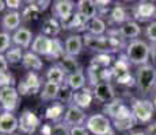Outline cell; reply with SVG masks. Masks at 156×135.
I'll list each match as a JSON object with an SVG mask.
<instances>
[{
    "mask_svg": "<svg viewBox=\"0 0 156 135\" xmlns=\"http://www.w3.org/2000/svg\"><path fill=\"white\" fill-rule=\"evenodd\" d=\"M107 25L102 16H97L94 19H90L86 26V32L91 35H106Z\"/></svg>",
    "mask_w": 156,
    "mask_h": 135,
    "instance_id": "31",
    "label": "cell"
},
{
    "mask_svg": "<svg viewBox=\"0 0 156 135\" xmlns=\"http://www.w3.org/2000/svg\"><path fill=\"white\" fill-rule=\"evenodd\" d=\"M62 30L61 27V22L57 20L53 16H46L42 20V26H41V34L46 35V37L55 39L57 35L60 34V31Z\"/></svg>",
    "mask_w": 156,
    "mask_h": 135,
    "instance_id": "23",
    "label": "cell"
},
{
    "mask_svg": "<svg viewBox=\"0 0 156 135\" xmlns=\"http://www.w3.org/2000/svg\"><path fill=\"white\" fill-rule=\"evenodd\" d=\"M86 76H87V81L90 83V85H92V88L101 83H106V81L107 83H112L113 81L112 68H101L94 64L88 65Z\"/></svg>",
    "mask_w": 156,
    "mask_h": 135,
    "instance_id": "10",
    "label": "cell"
},
{
    "mask_svg": "<svg viewBox=\"0 0 156 135\" xmlns=\"http://www.w3.org/2000/svg\"><path fill=\"white\" fill-rule=\"evenodd\" d=\"M129 12H130V10H128L126 7H124L121 4H117L110 8L106 18H109L110 23H113V25L122 26L124 23H126L129 20Z\"/></svg>",
    "mask_w": 156,
    "mask_h": 135,
    "instance_id": "22",
    "label": "cell"
},
{
    "mask_svg": "<svg viewBox=\"0 0 156 135\" xmlns=\"http://www.w3.org/2000/svg\"><path fill=\"white\" fill-rule=\"evenodd\" d=\"M34 41L33 32L29 27H19L15 32H12V45L20 49H29Z\"/></svg>",
    "mask_w": 156,
    "mask_h": 135,
    "instance_id": "20",
    "label": "cell"
},
{
    "mask_svg": "<svg viewBox=\"0 0 156 135\" xmlns=\"http://www.w3.org/2000/svg\"><path fill=\"white\" fill-rule=\"evenodd\" d=\"M83 41H84V46L87 49L99 53H106V54H113L114 47L112 45V41L107 35H91L88 32L83 34Z\"/></svg>",
    "mask_w": 156,
    "mask_h": 135,
    "instance_id": "6",
    "label": "cell"
},
{
    "mask_svg": "<svg viewBox=\"0 0 156 135\" xmlns=\"http://www.w3.org/2000/svg\"><path fill=\"white\" fill-rule=\"evenodd\" d=\"M23 56H25V52H23V49H20V47H16V46H12L7 53L4 54V57H5V59H7L8 65L22 64Z\"/></svg>",
    "mask_w": 156,
    "mask_h": 135,
    "instance_id": "37",
    "label": "cell"
},
{
    "mask_svg": "<svg viewBox=\"0 0 156 135\" xmlns=\"http://www.w3.org/2000/svg\"><path fill=\"white\" fill-rule=\"evenodd\" d=\"M86 83H87V76L84 74L83 69L73 74L67 76V81H65V84H67L73 92L82 91L83 88H86Z\"/></svg>",
    "mask_w": 156,
    "mask_h": 135,
    "instance_id": "33",
    "label": "cell"
},
{
    "mask_svg": "<svg viewBox=\"0 0 156 135\" xmlns=\"http://www.w3.org/2000/svg\"><path fill=\"white\" fill-rule=\"evenodd\" d=\"M56 64L58 65L62 70H64V73L67 74V76L76 73V72H79V70H82V66H80L79 61L76 59V57L64 56L61 59H60V61H57Z\"/></svg>",
    "mask_w": 156,
    "mask_h": 135,
    "instance_id": "32",
    "label": "cell"
},
{
    "mask_svg": "<svg viewBox=\"0 0 156 135\" xmlns=\"http://www.w3.org/2000/svg\"><path fill=\"white\" fill-rule=\"evenodd\" d=\"M16 84V80H15V76L11 73L10 70L3 73L0 76V89L2 88H5V86H15Z\"/></svg>",
    "mask_w": 156,
    "mask_h": 135,
    "instance_id": "41",
    "label": "cell"
},
{
    "mask_svg": "<svg viewBox=\"0 0 156 135\" xmlns=\"http://www.w3.org/2000/svg\"><path fill=\"white\" fill-rule=\"evenodd\" d=\"M126 107H128L126 103H125L122 99L115 97L114 100L110 101V103L103 104V108H102V113H103V115H106L107 118H110V119L113 120V119L115 118V116H118L119 113H121Z\"/></svg>",
    "mask_w": 156,
    "mask_h": 135,
    "instance_id": "29",
    "label": "cell"
},
{
    "mask_svg": "<svg viewBox=\"0 0 156 135\" xmlns=\"http://www.w3.org/2000/svg\"><path fill=\"white\" fill-rule=\"evenodd\" d=\"M76 11L79 12L82 16H84L87 20L94 19L98 16L99 11H98L97 3L94 0H79L76 3Z\"/></svg>",
    "mask_w": 156,
    "mask_h": 135,
    "instance_id": "25",
    "label": "cell"
},
{
    "mask_svg": "<svg viewBox=\"0 0 156 135\" xmlns=\"http://www.w3.org/2000/svg\"><path fill=\"white\" fill-rule=\"evenodd\" d=\"M50 4H52V2H49V0H46V2H35V5L38 7V10H40L41 12L46 10Z\"/></svg>",
    "mask_w": 156,
    "mask_h": 135,
    "instance_id": "49",
    "label": "cell"
},
{
    "mask_svg": "<svg viewBox=\"0 0 156 135\" xmlns=\"http://www.w3.org/2000/svg\"><path fill=\"white\" fill-rule=\"evenodd\" d=\"M12 47V35L5 31H0V54H5Z\"/></svg>",
    "mask_w": 156,
    "mask_h": 135,
    "instance_id": "40",
    "label": "cell"
},
{
    "mask_svg": "<svg viewBox=\"0 0 156 135\" xmlns=\"http://www.w3.org/2000/svg\"><path fill=\"white\" fill-rule=\"evenodd\" d=\"M130 14L136 20L151 22L156 18V4L152 2H140L130 7Z\"/></svg>",
    "mask_w": 156,
    "mask_h": 135,
    "instance_id": "11",
    "label": "cell"
},
{
    "mask_svg": "<svg viewBox=\"0 0 156 135\" xmlns=\"http://www.w3.org/2000/svg\"><path fill=\"white\" fill-rule=\"evenodd\" d=\"M0 22H2V19H0Z\"/></svg>",
    "mask_w": 156,
    "mask_h": 135,
    "instance_id": "55",
    "label": "cell"
},
{
    "mask_svg": "<svg viewBox=\"0 0 156 135\" xmlns=\"http://www.w3.org/2000/svg\"><path fill=\"white\" fill-rule=\"evenodd\" d=\"M71 135H90L86 126H77V127H71Z\"/></svg>",
    "mask_w": 156,
    "mask_h": 135,
    "instance_id": "45",
    "label": "cell"
},
{
    "mask_svg": "<svg viewBox=\"0 0 156 135\" xmlns=\"http://www.w3.org/2000/svg\"><path fill=\"white\" fill-rule=\"evenodd\" d=\"M125 56L129 59L130 65H136L137 68L149 64L151 59V46L143 39H134L128 43L125 49Z\"/></svg>",
    "mask_w": 156,
    "mask_h": 135,
    "instance_id": "2",
    "label": "cell"
},
{
    "mask_svg": "<svg viewBox=\"0 0 156 135\" xmlns=\"http://www.w3.org/2000/svg\"><path fill=\"white\" fill-rule=\"evenodd\" d=\"M92 92H94V99H97L98 101L106 104L110 103L112 100L115 99V91H114V86L112 83H101L98 85H95L92 88Z\"/></svg>",
    "mask_w": 156,
    "mask_h": 135,
    "instance_id": "18",
    "label": "cell"
},
{
    "mask_svg": "<svg viewBox=\"0 0 156 135\" xmlns=\"http://www.w3.org/2000/svg\"><path fill=\"white\" fill-rule=\"evenodd\" d=\"M129 135H147V134H145V131L139 130V131H133V133H130Z\"/></svg>",
    "mask_w": 156,
    "mask_h": 135,
    "instance_id": "51",
    "label": "cell"
},
{
    "mask_svg": "<svg viewBox=\"0 0 156 135\" xmlns=\"http://www.w3.org/2000/svg\"><path fill=\"white\" fill-rule=\"evenodd\" d=\"M52 131H53V124H50V123H45L40 127L41 135H52Z\"/></svg>",
    "mask_w": 156,
    "mask_h": 135,
    "instance_id": "46",
    "label": "cell"
},
{
    "mask_svg": "<svg viewBox=\"0 0 156 135\" xmlns=\"http://www.w3.org/2000/svg\"><path fill=\"white\" fill-rule=\"evenodd\" d=\"M4 10H5V2H2V0H0V12H3Z\"/></svg>",
    "mask_w": 156,
    "mask_h": 135,
    "instance_id": "52",
    "label": "cell"
},
{
    "mask_svg": "<svg viewBox=\"0 0 156 135\" xmlns=\"http://www.w3.org/2000/svg\"><path fill=\"white\" fill-rule=\"evenodd\" d=\"M25 3L20 0H7L5 2V8H8V11H19L22 10Z\"/></svg>",
    "mask_w": 156,
    "mask_h": 135,
    "instance_id": "44",
    "label": "cell"
},
{
    "mask_svg": "<svg viewBox=\"0 0 156 135\" xmlns=\"http://www.w3.org/2000/svg\"><path fill=\"white\" fill-rule=\"evenodd\" d=\"M65 110H67V107H65L64 104H61L60 101H55V103H52L45 110V118H46L48 120L53 122V124L61 123L62 118H64Z\"/></svg>",
    "mask_w": 156,
    "mask_h": 135,
    "instance_id": "26",
    "label": "cell"
},
{
    "mask_svg": "<svg viewBox=\"0 0 156 135\" xmlns=\"http://www.w3.org/2000/svg\"><path fill=\"white\" fill-rule=\"evenodd\" d=\"M60 86L61 85H57V84L45 81L44 85H42V89H41V93H40L41 100L42 101H57Z\"/></svg>",
    "mask_w": 156,
    "mask_h": 135,
    "instance_id": "34",
    "label": "cell"
},
{
    "mask_svg": "<svg viewBox=\"0 0 156 135\" xmlns=\"http://www.w3.org/2000/svg\"><path fill=\"white\" fill-rule=\"evenodd\" d=\"M19 130V119L12 112H0V135H15Z\"/></svg>",
    "mask_w": 156,
    "mask_h": 135,
    "instance_id": "14",
    "label": "cell"
},
{
    "mask_svg": "<svg viewBox=\"0 0 156 135\" xmlns=\"http://www.w3.org/2000/svg\"><path fill=\"white\" fill-rule=\"evenodd\" d=\"M112 122H113V127L115 128V130L121 131V133L132 130L137 123L136 119H134V116H133V113H132V110L129 107L125 108V110L122 111L118 116H115Z\"/></svg>",
    "mask_w": 156,
    "mask_h": 135,
    "instance_id": "15",
    "label": "cell"
},
{
    "mask_svg": "<svg viewBox=\"0 0 156 135\" xmlns=\"http://www.w3.org/2000/svg\"><path fill=\"white\" fill-rule=\"evenodd\" d=\"M152 104H154V108H155V111H156V92H155L154 97H152Z\"/></svg>",
    "mask_w": 156,
    "mask_h": 135,
    "instance_id": "53",
    "label": "cell"
},
{
    "mask_svg": "<svg viewBox=\"0 0 156 135\" xmlns=\"http://www.w3.org/2000/svg\"><path fill=\"white\" fill-rule=\"evenodd\" d=\"M113 81H115L118 85L130 86L134 85V77L130 73V62L125 54H119L118 58L114 61L113 66Z\"/></svg>",
    "mask_w": 156,
    "mask_h": 135,
    "instance_id": "3",
    "label": "cell"
},
{
    "mask_svg": "<svg viewBox=\"0 0 156 135\" xmlns=\"http://www.w3.org/2000/svg\"><path fill=\"white\" fill-rule=\"evenodd\" d=\"M44 83L41 81L38 73L34 72H27L26 76L18 83L16 89L20 96H30V95H37L41 93Z\"/></svg>",
    "mask_w": 156,
    "mask_h": 135,
    "instance_id": "7",
    "label": "cell"
},
{
    "mask_svg": "<svg viewBox=\"0 0 156 135\" xmlns=\"http://www.w3.org/2000/svg\"><path fill=\"white\" fill-rule=\"evenodd\" d=\"M83 47H84V41H83V35L80 34H71L64 42L65 56L77 57L83 52Z\"/></svg>",
    "mask_w": 156,
    "mask_h": 135,
    "instance_id": "21",
    "label": "cell"
},
{
    "mask_svg": "<svg viewBox=\"0 0 156 135\" xmlns=\"http://www.w3.org/2000/svg\"><path fill=\"white\" fill-rule=\"evenodd\" d=\"M18 119H19V131L23 135H33L42 126L41 119L31 110H25Z\"/></svg>",
    "mask_w": 156,
    "mask_h": 135,
    "instance_id": "9",
    "label": "cell"
},
{
    "mask_svg": "<svg viewBox=\"0 0 156 135\" xmlns=\"http://www.w3.org/2000/svg\"><path fill=\"white\" fill-rule=\"evenodd\" d=\"M130 110L137 123L149 124L154 118L155 108L152 104V100H148V99H134Z\"/></svg>",
    "mask_w": 156,
    "mask_h": 135,
    "instance_id": "5",
    "label": "cell"
},
{
    "mask_svg": "<svg viewBox=\"0 0 156 135\" xmlns=\"http://www.w3.org/2000/svg\"><path fill=\"white\" fill-rule=\"evenodd\" d=\"M76 11V4L72 0H56L52 3V16L60 22L71 18Z\"/></svg>",
    "mask_w": 156,
    "mask_h": 135,
    "instance_id": "13",
    "label": "cell"
},
{
    "mask_svg": "<svg viewBox=\"0 0 156 135\" xmlns=\"http://www.w3.org/2000/svg\"><path fill=\"white\" fill-rule=\"evenodd\" d=\"M5 72H8V62L5 59L4 54H0V76Z\"/></svg>",
    "mask_w": 156,
    "mask_h": 135,
    "instance_id": "47",
    "label": "cell"
},
{
    "mask_svg": "<svg viewBox=\"0 0 156 135\" xmlns=\"http://www.w3.org/2000/svg\"><path fill=\"white\" fill-rule=\"evenodd\" d=\"M22 66L25 69H27V72H34V73H37V72H40L41 69L44 68V62L40 56L33 53L31 50H27V52H25V56H23Z\"/></svg>",
    "mask_w": 156,
    "mask_h": 135,
    "instance_id": "27",
    "label": "cell"
},
{
    "mask_svg": "<svg viewBox=\"0 0 156 135\" xmlns=\"http://www.w3.org/2000/svg\"><path fill=\"white\" fill-rule=\"evenodd\" d=\"M52 135H71V127H68L64 123H56L53 124Z\"/></svg>",
    "mask_w": 156,
    "mask_h": 135,
    "instance_id": "42",
    "label": "cell"
},
{
    "mask_svg": "<svg viewBox=\"0 0 156 135\" xmlns=\"http://www.w3.org/2000/svg\"><path fill=\"white\" fill-rule=\"evenodd\" d=\"M87 22L88 20L84 16H82L77 11H75V14L71 18L61 22V27L62 30H68V31H73V34H79V32H86Z\"/></svg>",
    "mask_w": 156,
    "mask_h": 135,
    "instance_id": "19",
    "label": "cell"
},
{
    "mask_svg": "<svg viewBox=\"0 0 156 135\" xmlns=\"http://www.w3.org/2000/svg\"><path fill=\"white\" fill-rule=\"evenodd\" d=\"M92 100H94V92H92L91 88H87L86 86L82 91L75 92L72 104L82 108V110H87V108H90V106H91Z\"/></svg>",
    "mask_w": 156,
    "mask_h": 135,
    "instance_id": "24",
    "label": "cell"
},
{
    "mask_svg": "<svg viewBox=\"0 0 156 135\" xmlns=\"http://www.w3.org/2000/svg\"><path fill=\"white\" fill-rule=\"evenodd\" d=\"M144 131L147 135H156V122H151L149 124H147V128Z\"/></svg>",
    "mask_w": 156,
    "mask_h": 135,
    "instance_id": "48",
    "label": "cell"
},
{
    "mask_svg": "<svg viewBox=\"0 0 156 135\" xmlns=\"http://www.w3.org/2000/svg\"><path fill=\"white\" fill-rule=\"evenodd\" d=\"M26 5H23L22 10H20V14H22V19L25 22H34V20L38 19L41 11L38 10V7L35 5V2H27L25 3Z\"/></svg>",
    "mask_w": 156,
    "mask_h": 135,
    "instance_id": "35",
    "label": "cell"
},
{
    "mask_svg": "<svg viewBox=\"0 0 156 135\" xmlns=\"http://www.w3.org/2000/svg\"><path fill=\"white\" fill-rule=\"evenodd\" d=\"M156 85V68L152 64L139 66L134 74V86L139 95H148L151 91H155Z\"/></svg>",
    "mask_w": 156,
    "mask_h": 135,
    "instance_id": "1",
    "label": "cell"
},
{
    "mask_svg": "<svg viewBox=\"0 0 156 135\" xmlns=\"http://www.w3.org/2000/svg\"><path fill=\"white\" fill-rule=\"evenodd\" d=\"M87 119H88V116H87L84 110L71 104L65 110L62 123L67 124L68 127H77V126H86Z\"/></svg>",
    "mask_w": 156,
    "mask_h": 135,
    "instance_id": "12",
    "label": "cell"
},
{
    "mask_svg": "<svg viewBox=\"0 0 156 135\" xmlns=\"http://www.w3.org/2000/svg\"><path fill=\"white\" fill-rule=\"evenodd\" d=\"M20 103V95L16 86H5L0 89V108L5 112H12L18 110Z\"/></svg>",
    "mask_w": 156,
    "mask_h": 135,
    "instance_id": "8",
    "label": "cell"
},
{
    "mask_svg": "<svg viewBox=\"0 0 156 135\" xmlns=\"http://www.w3.org/2000/svg\"><path fill=\"white\" fill-rule=\"evenodd\" d=\"M118 31L121 34V37L124 39H137V37H140L141 34V27L136 22V20H128L126 23H124L122 26L118 27Z\"/></svg>",
    "mask_w": 156,
    "mask_h": 135,
    "instance_id": "28",
    "label": "cell"
},
{
    "mask_svg": "<svg viewBox=\"0 0 156 135\" xmlns=\"http://www.w3.org/2000/svg\"><path fill=\"white\" fill-rule=\"evenodd\" d=\"M73 95H75V92L72 91L69 86H68L67 84H62V85L60 86L57 101H60V103L64 104L65 107H68V106H71L72 101H73Z\"/></svg>",
    "mask_w": 156,
    "mask_h": 135,
    "instance_id": "38",
    "label": "cell"
},
{
    "mask_svg": "<svg viewBox=\"0 0 156 135\" xmlns=\"http://www.w3.org/2000/svg\"><path fill=\"white\" fill-rule=\"evenodd\" d=\"M151 59L152 65L156 68V43H151Z\"/></svg>",
    "mask_w": 156,
    "mask_h": 135,
    "instance_id": "50",
    "label": "cell"
},
{
    "mask_svg": "<svg viewBox=\"0 0 156 135\" xmlns=\"http://www.w3.org/2000/svg\"><path fill=\"white\" fill-rule=\"evenodd\" d=\"M145 37L151 43H156V20L151 22L145 29Z\"/></svg>",
    "mask_w": 156,
    "mask_h": 135,
    "instance_id": "43",
    "label": "cell"
},
{
    "mask_svg": "<svg viewBox=\"0 0 156 135\" xmlns=\"http://www.w3.org/2000/svg\"><path fill=\"white\" fill-rule=\"evenodd\" d=\"M45 79H46V81H49V83L57 84V85H62V84H65V81H67V74L64 73V70L57 64H53L48 68L46 73H45Z\"/></svg>",
    "mask_w": 156,
    "mask_h": 135,
    "instance_id": "30",
    "label": "cell"
},
{
    "mask_svg": "<svg viewBox=\"0 0 156 135\" xmlns=\"http://www.w3.org/2000/svg\"><path fill=\"white\" fill-rule=\"evenodd\" d=\"M65 56V50H64V43H61V41L58 38H55L53 39V45H52V50H50V54L46 57V59L49 61H55V64L57 61L62 58Z\"/></svg>",
    "mask_w": 156,
    "mask_h": 135,
    "instance_id": "36",
    "label": "cell"
},
{
    "mask_svg": "<svg viewBox=\"0 0 156 135\" xmlns=\"http://www.w3.org/2000/svg\"><path fill=\"white\" fill-rule=\"evenodd\" d=\"M52 45H53V39L44 34H38L37 37H34V41L31 43V50L33 53H35L37 56L40 57H45L46 58L50 54V50H52Z\"/></svg>",
    "mask_w": 156,
    "mask_h": 135,
    "instance_id": "16",
    "label": "cell"
},
{
    "mask_svg": "<svg viewBox=\"0 0 156 135\" xmlns=\"http://www.w3.org/2000/svg\"><path fill=\"white\" fill-rule=\"evenodd\" d=\"M22 14H20V11H7L4 15L2 16V22H0V25H2V29L4 30L5 32H15L20 26V23H22Z\"/></svg>",
    "mask_w": 156,
    "mask_h": 135,
    "instance_id": "17",
    "label": "cell"
},
{
    "mask_svg": "<svg viewBox=\"0 0 156 135\" xmlns=\"http://www.w3.org/2000/svg\"><path fill=\"white\" fill-rule=\"evenodd\" d=\"M86 128L91 135H114L113 122L103 113H94L88 116Z\"/></svg>",
    "mask_w": 156,
    "mask_h": 135,
    "instance_id": "4",
    "label": "cell"
},
{
    "mask_svg": "<svg viewBox=\"0 0 156 135\" xmlns=\"http://www.w3.org/2000/svg\"><path fill=\"white\" fill-rule=\"evenodd\" d=\"M155 91H156V85H155Z\"/></svg>",
    "mask_w": 156,
    "mask_h": 135,
    "instance_id": "54",
    "label": "cell"
},
{
    "mask_svg": "<svg viewBox=\"0 0 156 135\" xmlns=\"http://www.w3.org/2000/svg\"><path fill=\"white\" fill-rule=\"evenodd\" d=\"M90 64H94V65H97V66H101V68H112L113 64H114L113 54L99 53V54H97V56L92 57Z\"/></svg>",
    "mask_w": 156,
    "mask_h": 135,
    "instance_id": "39",
    "label": "cell"
}]
</instances>
